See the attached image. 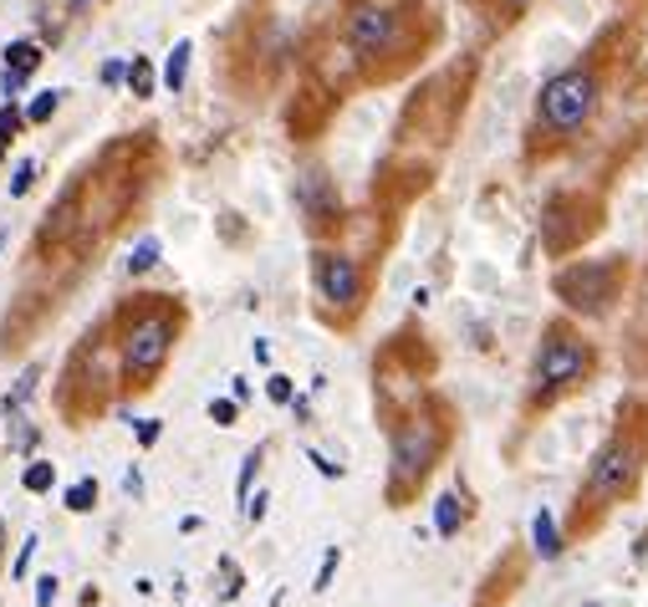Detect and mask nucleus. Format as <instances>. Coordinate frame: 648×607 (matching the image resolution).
<instances>
[{"instance_id":"1","label":"nucleus","mask_w":648,"mask_h":607,"mask_svg":"<svg viewBox=\"0 0 648 607\" xmlns=\"http://www.w3.org/2000/svg\"><path fill=\"white\" fill-rule=\"evenodd\" d=\"M598 98H603V82H598L592 67H567V72H557L542 88V98H536V134L572 138L577 128L592 118Z\"/></svg>"},{"instance_id":"2","label":"nucleus","mask_w":648,"mask_h":607,"mask_svg":"<svg viewBox=\"0 0 648 607\" xmlns=\"http://www.w3.org/2000/svg\"><path fill=\"white\" fill-rule=\"evenodd\" d=\"M592 373V347L577 337L572 327H552L542 342V353H536V368H531V399L536 403H552L561 393H572V388L588 383Z\"/></svg>"},{"instance_id":"3","label":"nucleus","mask_w":648,"mask_h":607,"mask_svg":"<svg viewBox=\"0 0 648 607\" xmlns=\"http://www.w3.org/2000/svg\"><path fill=\"white\" fill-rule=\"evenodd\" d=\"M638 474H644V445L628 439V434H618V439H607V445L598 449L582 495H588L592 505H618L623 495L638 485Z\"/></svg>"},{"instance_id":"4","label":"nucleus","mask_w":648,"mask_h":607,"mask_svg":"<svg viewBox=\"0 0 648 607\" xmlns=\"http://www.w3.org/2000/svg\"><path fill=\"white\" fill-rule=\"evenodd\" d=\"M169 347H174V317L159 307L138 311L128 322V332H123V363H128V373H159Z\"/></svg>"},{"instance_id":"5","label":"nucleus","mask_w":648,"mask_h":607,"mask_svg":"<svg viewBox=\"0 0 648 607\" xmlns=\"http://www.w3.org/2000/svg\"><path fill=\"white\" fill-rule=\"evenodd\" d=\"M348 46H353L363 61L398 51V46H403V11H398V5H363V11H353V21H348Z\"/></svg>"},{"instance_id":"6","label":"nucleus","mask_w":648,"mask_h":607,"mask_svg":"<svg viewBox=\"0 0 648 607\" xmlns=\"http://www.w3.org/2000/svg\"><path fill=\"white\" fill-rule=\"evenodd\" d=\"M440 455V430L429 419H409L394 439V490H409L424 480V470Z\"/></svg>"},{"instance_id":"7","label":"nucleus","mask_w":648,"mask_h":607,"mask_svg":"<svg viewBox=\"0 0 648 607\" xmlns=\"http://www.w3.org/2000/svg\"><path fill=\"white\" fill-rule=\"evenodd\" d=\"M317 291L327 301H338V307H353L363 282H357V261L342 251H322L317 255Z\"/></svg>"},{"instance_id":"8","label":"nucleus","mask_w":648,"mask_h":607,"mask_svg":"<svg viewBox=\"0 0 648 607\" xmlns=\"http://www.w3.org/2000/svg\"><path fill=\"white\" fill-rule=\"evenodd\" d=\"M557 291L572 307H588V311H603L607 301H613V266H577L567 271V276H557Z\"/></svg>"},{"instance_id":"9","label":"nucleus","mask_w":648,"mask_h":607,"mask_svg":"<svg viewBox=\"0 0 648 607\" xmlns=\"http://www.w3.org/2000/svg\"><path fill=\"white\" fill-rule=\"evenodd\" d=\"M36 61H42V46H36V42H15L11 51H5V92L21 88V82L36 72Z\"/></svg>"},{"instance_id":"10","label":"nucleus","mask_w":648,"mask_h":607,"mask_svg":"<svg viewBox=\"0 0 648 607\" xmlns=\"http://www.w3.org/2000/svg\"><path fill=\"white\" fill-rule=\"evenodd\" d=\"M190 51H194L190 42H179L174 51H169V61H163V82H169V92L184 88V77H190Z\"/></svg>"},{"instance_id":"11","label":"nucleus","mask_w":648,"mask_h":607,"mask_svg":"<svg viewBox=\"0 0 648 607\" xmlns=\"http://www.w3.org/2000/svg\"><path fill=\"white\" fill-rule=\"evenodd\" d=\"M154 261H159V240H144V245L128 255V271L133 276H144V271H154Z\"/></svg>"},{"instance_id":"12","label":"nucleus","mask_w":648,"mask_h":607,"mask_svg":"<svg viewBox=\"0 0 648 607\" xmlns=\"http://www.w3.org/2000/svg\"><path fill=\"white\" fill-rule=\"evenodd\" d=\"M57 107H61V98H57V92H42V98L31 103V113H26V118H31V123H46L52 113H57Z\"/></svg>"},{"instance_id":"13","label":"nucleus","mask_w":648,"mask_h":607,"mask_svg":"<svg viewBox=\"0 0 648 607\" xmlns=\"http://www.w3.org/2000/svg\"><path fill=\"white\" fill-rule=\"evenodd\" d=\"M15 128H21V113L5 103V107H0V153H5V144L15 138Z\"/></svg>"},{"instance_id":"14","label":"nucleus","mask_w":648,"mask_h":607,"mask_svg":"<svg viewBox=\"0 0 648 607\" xmlns=\"http://www.w3.org/2000/svg\"><path fill=\"white\" fill-rule=\"evenodd\" d=\"M52 480H57V470H52L46 459H42V465H31V470H26V490H52Z\"/></svg>"},{"instance_id":"15","label":"nucleus","mask_w":648,"mask_h":607,"mask_svg":"<svg viewBox=\"0 0 648 607\" xmlns=\"http://www.w3.org/2000/svg\"><path fill=\"white\" fill-rule=\"evenodd\" d=\"M92 501H98V485H92V480L72 485V495H67V505H72V511H92Z\"/></svg>"},{"instance_id":"16","label":"nucleus","mask_w":648,"mask_h":607,"mask_svg":"<svg viewBox=\"0 0 648 607\" xmlns=\"http://www.w3.org/2000/svg\"><path fill=\"white\" fill-rule=\"evenodd\" d=\"M128 82H133V92H138V98H148V88H154V72H148V61H138V67H133Z\"/></svg>"},{"instance_id":"17","label":"nucleus","mask_w":648,"mask_h":607,"mask_svg":"<svg viewBox=\"0 0 648 607\" xmlns=\"http://www.w3.org/2000/svg\"><path fill=\"white\" fill-rule=\"evenodd\" d=\"M455 526H459V511H455V495H444V501H440V531H444V536H450V531H455Z\"/></svg>"},{"instance_id":"18","label":"nucleus","mask_w":648,"mask_h":607,"mask_svg":"<svg viewBox=\"0 0 648 607\" xmlns=\"http://www.w3.org/2000/svg\"><path fill=\"white\" fill-rule=\"evenodd\" d=\"M31 179H36V163H21V169H15V179H11V194H26L31 190Z\"/></svg>"},{"instance_id":"19","label":"nucleus","mask_w":648,"mask_h":607,"mask_svg":"<svg viewBox=\"0 0 648 607\" xmlns=\"http://www.w3.org/2000/svg\"><path fill=\"white\" fill-rule=\"evenodd\" d=\"M209 419H215V424H236V403H230V399L209 403Z\"/></svg>"},{"instance_id":"20","label":"nucleus","mask_w":648,"mask_h":607,"mask_svg":"<svg viewBox=\"0 0 648 607\" xmlns=\"http://www.w3.org/2000/svg\"><path fill=\"white\" fill-rule=\"evenodd\" d=\"M271 399L286 403V399H292V383H286V378H271Z\"/></svg>"},{"instance_id":"21","label":"nucleus","mask_w":648,"mask_h":607,"mask_svg":"<svg viewBox=\"0 0 648 607\" xmlns=\"http://www.w3.org/2000/svg\"><path fill=\"white\" fill-rule=\"evenodd\" d=\"M82 5H88V0H72V11H82Z\"/></svg>"},{"instance_id":"22","label":"nucleus","mask_w":648,"mask_h":607,"mask_svg":"<svg viewBox=\"0 0 648 607\" xmlns=\"http://www.w3.org/2000/svg\"><path fill=\"white\" fill-rule=\"evenodd\" d=\"M511 5H521V0H511Z\"/></svg>"}]
</instances>
